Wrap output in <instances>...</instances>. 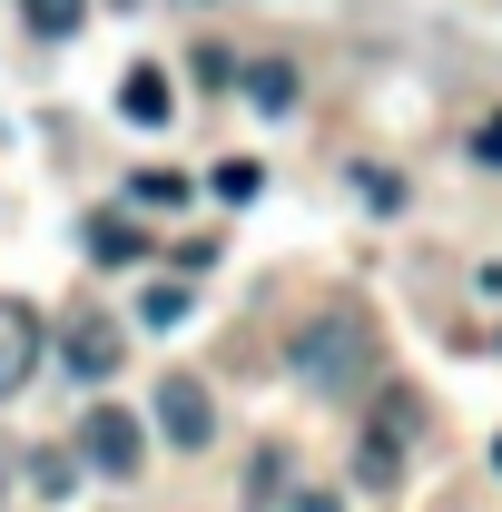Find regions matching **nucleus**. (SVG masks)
I'll return each instance as SVG.
<instances>
[{
  "label": "nucleus",
  "mask_w": 502,
  "mask_h": 512,
  "mask_svg": "<svg viewBox=\"0 0 502 512\" xmlns=\"http://www.w3.org/2000/svg\"><path fill=\"white\" fill-rule=\"evenodd\" d=\"M365 355H375L365 316H325V325H306V345H296V365H306L315 394H355V384H365Z\"/></svg>",
  "instance_id": "1"
},
{
  "label": "nucleus",
  "mask_w": 502,
  "mask_h": 512,
  "mask_svg": "<svg viewBox=\"0 0 502 512\" xmlns=\"http://www.w3.org/2000/svg\"><path fill=\"white\" fill-rule=\"evenodd\" d=\"M158 424H168V444H217V404H207V384L197 375H158Z\"/></svg>",
  "instance_id": "2"
},
{
  "label": "nucleus",
  "mask_w": 502,
  "mask_h": 512,
  "mask_svg": "<svg viewBox=\"0 0 502 512\" xmlns=\"http://www.w3.org/2000/svg\"><path fill=\"white\" fill-rule=\"evenodd\" d=\"M79 434H89V463H99L109 483H128V473L148 463V434H138V414H119V404H99Z\"/></svg>",
  "instance_id": "3"
},
{
  "label": "nucleus",
  "mask_w": 502,
  "mask_h": 512,
  "mask_svg": "<svg viewBox=\"0 0 502 512\" xmlns=\"http://www.w3.org/2000/svg\"><path fill=\"white\" fill-rule=\"evenodd\" d=\"M40 365V316L20 306V296H0V394H20Z\"/></svg>",
  "instance_id": "4"
},
{
  "label": "nucleus",
  "mask_w": 502,
  "mask_h": 512,
  "mask_svg": "<svg viewBox=\"0 0 502 512\" xmlns=\"http://www.w3.org/2000/svg\"><path fill=\"white\" fill-rule=\"evenodd\" d=\"M119 119H128V128H168V119H178V89H168V69H148V60L128 69V79H119Z\"/></svg>",
  "instance_id": "5"
},
{
  "label": "nucleus",
  "mask_w": 502,
  "mask_h": 512,
  "mask_svg": "<svg viewBox=\"0 0 502 512\" xmlns=\"http://www.w3.org/2000/svg\"><path fill=\"white\" fill-rule=\"evenodd\" d=\"M60 365L79 384H109V375H119V335H109L99 316H79V325H69V345H60Z\"/></svg>",
  "instance_id": "6"
},
{
  "label": "nucleus",
  "mask_w": 502,
  "mask_h": 512,
  "mask_svg": "<svg viewBox=\"0 0 502 512\" xmlns=\"http://www.w3.org/2000/svg\"><path fill=\"white\" fill-rule=\"evenodd\" d=\"M237 89H247L266 119H286V109H296V69H286V60H247V69H237Z\"/></svg>",
  "instance_id": "7"
},
{
  "label": "nucleus",
  "mask_w": 502,
  "mask_h": 512,
  "mask_svg": "<svg viewBox=\"0 0 502 512\" xmlns=\"http://www.w3.org/2000/svg\"><path fill=\"white\" fill-rule=\"evenodd\" d=\"M20 20H30V40H79L89 0H20Z\"/></svg>",
  "instance_id": "8"
},
{
  "label": "nucleus",
  "mask_w": 502,
  "mask_h": 512,
  "mask_svg": "<svg viewBox=\"0 0 502 512\" xmlns=\"http://www.w3.org/2000/svg\"><path fill=\"white\" fill-rule=\"evenodd\" d=\"M394 473H404V434H394V414H384L375 434H365V483H375V493H384Z\"/></svg>",
  "instance_id": "9"
},
{
  "label": "nucleus",
  "mask_w": 502,
  "mask_h": 512,
  "mask_svg": "<svg viewBox=\"0 0 502 512\" xmlns=\"http://www.w3.org/2000/svg\"><path fill=\"white\" fill-rule=\"evenodd\" d=\"M89 256H109V266H138V227H128V217H89Z\"/></svg>",
  "instance_id": "10"
},
{
  "label": "nucleus",
  "mask_w": 502,
  "mask_h": 512,
  "mask_svg": "<svg viewBox=\"0 0 502 512\" xmlns=\"http://www.w3.org/2000/svg\"><path fill=\"white\" fill-rule=\"evenodd\" d=\"M256 188H266V168H256V158H227V168H217V197H237V207H247Z\"/></svg>",
  "instance_id": "11"
},
{
  "label": "nucleus",
  "mask_w": 502,
  "mask_h": 512,
  "mask_svg": "<svg viewBox=\"0 0 502 512\" xmlns=\"http://www.w3.org/2000/svg\"><path fill=\"white\" fill-rule=\"evenodd\" d=\"M138 316H148V325H178V316H188V286H148Z\"/></svg>",
  "instance_id": "12"
},
{
  "label": "nucleus",
  "mask_w": 502,
  "mask_h": 512,
  "mask_svg": "<svg viewBox=\"0 0 502 512\" xmlns=\"http://www.w3.org/2000/svg\"><path fill=\"white\" fill-rule=\"evenodd\" d=\"M128 197H138V207H178V197H188V178H168V168H158V178H138Z\"/></svg>",
  "instance_id": "13"
},
{
  "label": "nucleus",
  "mask_w": 502,
  "mask_h": 512,
  "mask_svg": "<svg viewBox=\"0 0 502 512\" xmlns=\"http://www.w3.org/2000/svg\"><path fill=\"white\" fill-rule=\"evenodd\" d=\"M473 148H483V168H502V119L483 128V138H473Z\"/></svg>",
  "instance_id": "14"
},
{
  "label": "nucleus",
  "mask_w": 502,
  "mask_h": 512,
  "mask_svg": "<svg viewBox=\"0 0 502 512\" xmlns=\"http://www.w3.org/2000/svg\"><path fill=\"white\" fill-rule=\"evenodd\" d=\"M286 512H335V493H306V503H286Z\"/></svg>",
  "instance_id": "15"
},
{
  "label": "nucleus",
  "mask_w": 502,
  "mask_h": 512,
  "mask_svg": "<svg viewBox=\"0 0 502 512\" xmlns=\"http://www.w3.org/2000/svg\"><path fill=\"white\" fill-rule=\"evenodd\" d=\"M493 473H502V444H493Z\"/></svg>",
  "instance_id": "16"
}]
</instances>
